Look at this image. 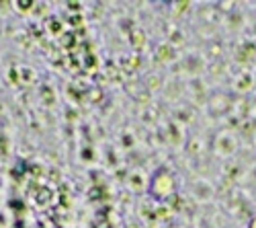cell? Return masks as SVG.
<instances>
[{"label": "cell", "mask_w": 256, "mask_h": 228, "mask_svg": "<svg viewBox=\"0 0 256 228\" xmlns=\"http://www.w3.org/2000/svg\"><path fill=\"white\" fill-rule=\"evenodd\" d=\"M250 228H256V218L252 220V224H250Z\"/></svg>", "instance_id": "2"}, {"label": "cell", "mask_w": 256, "mask_h": 228, "mask_svg": "<svg viewBox=\"0 0 256 228\" xmlns=\"http://www.w3.org/2000/svg\"><path fill=\"white\" fill-rule=\"evenodd\" d=\"M170 191H172V179H170V175H166V173H160V175L154 179V195L164 197V195H168Z\"/></svg>", "instance_id": "1"}]
</instances>
